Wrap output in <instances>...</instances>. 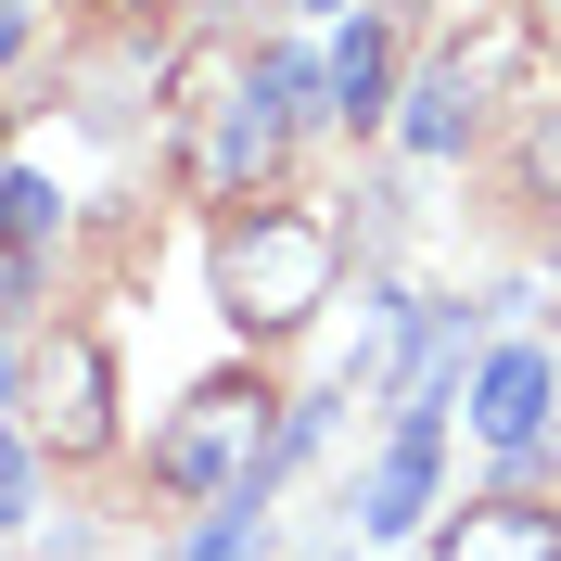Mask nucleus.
I'll list each match as a JSON object with an SVG mask.
<instances>
[{"label":"nucleus","instance_id":"obj_14","mask_svg":"<svg viewBox=\"0 0 561 561\" xmlns=\"http://www.w3.org/2000/svg\"><path fill=\"white\" fill-rule=\"evenodd\" d=\"M0 409H13V345H0Z\"/></svg>","mask_w":561,"mask_h":561},{"label":"nucleus","instance_id":"obj_6","mask_svg":"<svg viewBox=\"0 0 561 561\" xmlns=\"http://www.w3.org/2000/svg\"><path fill=\"white\" fill-rule=\"evenodd\" d=\"M434 77L485 115L497 90H524V77H536V13H524V0H485V13H472V38H447V65H434Z\"/></svg>","mask_w":561,"mask_h":561},{"label":"nucleus","instance_id":"obj_3","mask_svg":"<svg viewBox=\"0 0 561 561\" xmlns=\"http://www.w3.org/2000/svg\"><path fill=\"white\" fill-rule=\"evenodd\" d=\"M434 434H447V370L409 383L396 447L370 459V485H357V536H421V511H434Z\"/></svg>","mask_w":561,"mask_h":561},{"label":"nucleus","instance_id":"obj_10","mask_svg":"<svg viewBox=\"0 0 561 561\" xmlns=\"http://www.w3.org/2000/svg\"><path fill=\"white\" fill-rule=\"evenodd\" d=\"M459 140H472V103H459L447 77H421L409 90V153H459Z\"/></svg>","mask_w":561,"mask_h":561},{"label":"nucleus","instance_id":"obj_8","mask_svg":"<svg viewBox=\"0 0 561 561\" xmlns=\"http://www.w3.org/2000/svg\"><path fill=\"white\" fill-rule=\"evenodd\" d=\"M319 90H332V115H345V128H383V90H396V38H383V26H345V51L319 65Z\"/></svg>","mask_w":561,"mask_h":561},{"label":"nucleus","instance_id":"obj_12","mask_svg":"<svg viewBox=\"0 0 561 561\" xmlns=\"http://www.w3.org/2000/svg\"><path fill=\"white\" fill-rule=\"evenodd\" d=\"M13 497H26V447L0 434V524H13Z\"/></svg>","mask_w":561,"mask_h":561},{"label":"nucleus","instance_id":"obj_1","mask_svg":"<svg viewBox=\"0 0 561 561\" xmlns=\"http://www.w3.org/2000/svg\"><path fill=\"white\" fill-rule=\"evenodd\" d=\"M217 319L243 332V345H280V332H307L332 307V280H345V230L319 205H243L217 230Z\"/></svg>","mask_w":561,"mask_h":561},{"label":"nucleus","instance_id":"obj_15","mask_svg":"<svg viewBox=\"0 0 561 561\" xmlns=\"http://www.w3.org/2000/svg\"><path fill=\"white\" fill-rule=\"evenodd\" d=\"M103 13H153V0H103Z\"/></svg>","mask_w":561,"mask_h":561},{"label":"nucleus","instance_id":"obj_13","mask_svg":"<svg viewBox=\"0 0 561 561\" xmlns=\"http://www.w3.org/2000/svg\"><path fill=\"white\" fill-rule=\"evenodd\" d=\"M13 51H26V0H0V65H13Z\"/></svg>","mask_w":561,"mask_h":561},{"label":"nucleus","instance_id":"obj_11","mask_svg":"<svg viewBox=\"0 0 561 561\" xmlns=\"http://www.w3.org/2000/svg\"><path fill=\"white\" fill-rule=\"evenodd\" d=\"M524 192L561 205V103H536V128H524Z\"/></svg>","mask_w":561,"mask_h":561},{"label":"nucleus","instance_id":"obj_5","mask_svg":"<svg viewBox=\"0 0 561 561\" xmlns=\"http://www.w3.org/2000/svg\"><path fill=\"white\" fill-rule=\"evenodd\" d=\"M434 561H561V497L536 485L459 497V524H434Z\"/></svg>","mask_w":561,"mask_h":561},{"label":"nucleus","instance_id":"obj_9","mask_svg":"<svg viewBox=\"0 0 561 561\" xmlns=\"http://www.w3.org/2000/svg\"><path fill=\"white\" fill-rule=\"evenodd\" d=\"M51 230H65V192H51L38 167H13V179H0V255H38Z\"/></svg>","mask_w":561,"mask_h":561},{"label":"nucleus","instance_id":"obj_2","mask_svg":"<svg viewBox=\"0 0 561 561\" xmlns=\"http://www.w3.org/2000/svg\"><path fill=\"white\" fill-rule=\"evenodd\" d=\"M268 434H280V396L255 383V370H217V383H192L167 409V434H153V485L167 497H230L268 459Z\"/></svg>","mask_w":561,"mask_h":561},{"label":"nucleus","instance_id":"obj_7","mask_svg":"<svg viewBox=\"0 0 561 561\" xmlns=\"http://www.w3.org/2000/svg\"><path fill=\"white\" fill-rule=\"evenodd\" d=\"M472 434H485V447H536V434H549V357L536 345H497L485 370H472Z\"/></svg>","mask_w":561,"mask_h":561},{"label":"nucleus","instance_id":"obj_4","mask_svg":"<svg viewBox=\"0 0 561 561\" xmlns=\"http://www.w3.org/2000/svg\"><path fill=\"white\" fill-rule=\"evenodd\" d=\"M38 447L51 459H103L115 447V357L90 332H51V357H38Z\"/></svg>","mask_w":561,"mask_h":561}]
</instances>
